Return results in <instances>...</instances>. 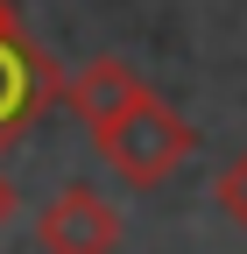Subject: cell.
Returning <instances> with one entry per match:
<instances>
[{"instance_id":"2","label":"cell","mask_w":247,"mask_h":254,"mask_svg":"<svg viewBox=\"0 0 247 254\" xmlns=\"http://www.w3.org/2000/svg\"><path fill=\"white\" fill-rule=\"evenodd\" d=\"M57 92H64L57 57L21 28V7H14V0H0V148L21 141L28 127L57 106Z\"/></svg>"},{"instance_id":"6","label":"cell","mask_w":247,"mask_h":254,"mask_svg":"<svg viewBox=\"0 0 247 254\" xmlns=\"http://www.w3.org/2000/svg\"><path fill=\"white\" fill-rule=\"evenodd\" d=\"M14 212H21V198H14V177H0V233L14 226Z\"/></svg>"},{"instance_id":"3","label":"cell","mask_w":247,"mask_h":254,"mask_svg":"<svg viewBox=\"0 0 247 254\" xmlns=\"http://www.w3.org/2000/svg\"><path fill=\"white\" fill-rule=\"evenodd\" d=\"M36 247L43 254H113L120 247V212L92 184H71V190H57V198L43 205Z\"/></svg>"},{"instance_id":"5","label":"cell","mask_w":247,"mask_h":254,"mask_svg":"<svg viewBox=\"0 0 247 254\" xmlns=\"http://www.w3.org/2000/svg\"><path fill=\"white\" fill-rule=\"evenodd\" d=\"M219 212H226V219H233V226L247 233V148H240V155H233V163L219 170Z\"/></svg>"},{"instance_id":"4","label":"cell","mask_w":247,"mask_h":254,"mask_svg":"<svg viewBox=\"0 0 247 254\" xmlns=\"http://www.w3.org/2000/svg\"><path fill=\"white\" fill-rule=\"evenodd\" d=\"M134 92H141V78H134L120 57H92V64H78V71L64 78L57 106H71V113L85 120V134H92V127H99V120H113L120 106L134 99Z\"/></svg>"},{"instance_id":"1","label":"cell","mask_w":247,"mask_h":254,"mask_svg":"<svg viewBox=\"0 0 247 254\" xmlns=\"http://www.w3.org/2000/svg\"><path fill=\"white\" fill-rule=\"evenodd\" d=\"M92 148L113 163V177H120V184L156 190V184H170V177L198 155V127L184 120L170 99H156V92L141 85V92H134V99L120 106L113 120L92 127Z\"/></svg>"}]
</instances>
